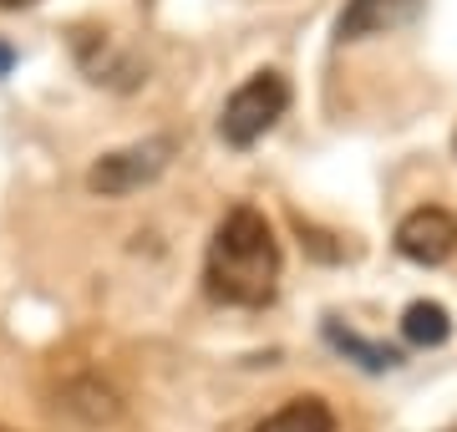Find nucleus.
I'll return each mask as SVG.
<instances>
[{
    "mask_svg": "<svg viewBox=\"0 0 457 432\" xmlns=\"http://www.w3.org/2000/svg\"><path fill=\"white\" fill-rule=\"evenodd\" d=\"M173 158V137H147V143H128L117 153H102L92 173H87V188L102 194V199H128L143 183H153Z\"/></svg>",
    "mask_w": 457,
    "mask_h": 432,
    "instance_id": "nucleus-3",
    "label": "nucleus"
},
{
    "mask_svg": "<svg viewBox=\"0 0 457 432\" xmlns=\"http://www.w3.org/2000/svg\"><path fill=\"white\" fill-rule=\"evenodd\" d=\"M11 67H16V46H5V41H0V77H5Z\"/></svg>",
    "mask_w": 457,
    "mask_h": 432,
    "instance_id": "nucleus-10",
    "label": "nucleus"
},
{
    "mask_svg": "<svg viewBox=\"0 0 457 432\" xmlns=\"http://www.w3.org/2000/svg\"><path fill=\"white\" fill-rule=\"evenodd\" d=\"M422 11V0H345L341 21H336V41H366V36H386L407 26Z\"/></svg>",
    "mask_w": 457,
    "mask_h": 432,
    "instance_id": "nucleus-5",
    "label": "nucleus"
},
{
    "mask_svg": "<svg viewBox=\"0 0 457 432\" xmlns=\"http://www.w3.org/2000/svg\"><path fill=\"white\" fill-rule=\"evenodd\" d=\"M0 432H11V428H0Z\"/></svg>",
    "mask_w": 457,
    "mask_h": 432,
    "instance_id": "nucleus-12",
    "label": "nucleus"
},
{
    "mask_svg": "<svg viewBox=\"0 0 457 432\" xmlns=\"http://www.w3.org/2000/svg\"><path fill=\"white\" fill-rule=\"evenodd\" d=\"M396 250L407 254L411 265H442L457 254V219L437 204H422L411 209L402 224H396Z\"/></svg>",
    "mask_w": 457,
    "mask_h": 432,
    "instance_id": "nucleus-4",
    "label": "nucleus"
},
{
    "mask_svg": "<svg viewBox=\"0 0 457 432\" xmlns=\"http://www.w3.org/2000/svg\"><path fill=\"white\" fill-rule=\"evenodd\" d=\"M402 331H407L411 346H442L453 336V320H447V311L437 300H411L407 316H402Z\"/></svg>",
    "mask_w": 457,
    "mask_h": 432,
    "instance_id": "nucleus-8",
    "label": "nucleus"
},
{
    "mask_svg": "<svg viewBox=\"0 0 457 432\" xmlns=\"http://www.w3.org/2000/svg\"><path fill=\"white\" fill-rule=\"evenodd\" d=\"M254 432H336V412L320 397H295L279 412H270Z\"/></svg>",
    "mask_w": 457,
    "mask_h": 432,
    "instance_id": "nucleus-6",
    "label": "nucleus"
},
{
    "mask_svg": "<svg viewBox=\"0 0 457 432\" xmlns=\"http://www.w3.org/2000/svg\"><path fill=\"white\" fill-rule=\"evenodd\" d=\"M204 285L219 305L260 311L279 290V239L254 204H234L209 239Z\"/></svg>",
    "mask_w": 457,
    "mask_h": 432,
    "instance_id": "nucleus-1",
    "label": "nucleus"
},
{
    "mask_svg": "<svg viewBox=\"0 0 457 432\" xmlns=\"http://www.w3.org/2000/svg\"><path fill=\"white\" fill-rule=\"evenodd\" d=\"M290 107V82L279 71H254L245 87H234V97L219 112V137L228 148H254Z\"/></svg>",
    "mask_w": 457,
    "mask_h": 432,
    "instance_id": "nucleus-2",
    "label": "nucleus"
},
{
    "mask_svg": "<svg viewBox=\"0 0 457 432\" xmlns=\"http://www.w3.org/2000/svg\"><path fill=\"white\" fill-rule=\"evenodd\" d=\"M66 397H71L66 407H71L77 417H87V422H112V417L122 412V402H117L112 386H107V382H92V377H87V382H77Z\"/></svg>",
    "mask_w": 457,
    "mask_h": 432,
    "instance_id": "nucleus-9",
    "label": "nucleus"
},
{
    "mask_svg": "<svg viewBox=\"0 0 457 432\" xmlns=\"http://www.w3.org/2000/svg\"><path fill=\"white\" fill-rule=\"evenodd\" d=\"M0 5H5V11H21V5H36V0H0Z\"/></svg>",
    "mask_w": 457,
    "mask_h": 432,
    "instance_id": "nucleus-11",
    "label": "nucleus"
},
{
    "mask_svg": "<svg viewBox=\"0 0 457 432\" xmlns=\"http://www.w3.org/2000/svg\"><path fill=\"white\" fill-rule=\"evenodd\" d=\"M326 341L341 351L345 361L366 366V371H392V366L402 361L392 346H381V341H366V336H356L351 326H341V320H326Z\"/></svg>",
    "mask_w": 457,
    "mask_h": 432,
    "instance_id": "nucleus-7",
    "label": "nucleus"
}]
</instances>
